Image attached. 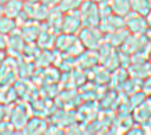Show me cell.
I'll return each mask as SVG.
<instances>
[{
  "instance_id": "1",
  "label": "cell",
  "mask_w": 151,
  "mask_h": 135,
  "mask_svg": "<svg viewBox=\"0 0 151 135\" xmlns=\"http://www.w3.org/2000/svg\"><path fill=\"white\" fill-rule=\"evenodd\" d=\"M13 26L12 21L6 18H0V33H7Z\"/></svg>"
},
{
  "instance_id": "2",
  "label": "cell",
  "mask_w": 151,
  "mask_h": 135,
  "mask_svg": "<svg viewBox=\"0 0 151 135\" xmlns=\"http://www.w3.org/2000/svg\"><path fill=\"white\" fill-rule=\"evenodd\" d=\"M5 2H8V0H0V5L1 4H5Z\"/></svg>"
}]
</instances>
